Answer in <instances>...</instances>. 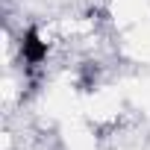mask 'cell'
<instances>
[{"instance_id":"6da1fadb","label":"cell","mask_w":150,"mask_h":150,"mask_svg":"<svg viewBox=\"0 0 150 150\" xmlns=\"http://www.w3.org/2000/svg\"><path fill=\"white\" fill-rule=\"evenodd\" d=\"M44 56H47V44L38 38V33L30 27L27 30V35H24V59L30 62V65H38V62H44Z\"/></svg>"}]
</instances>
